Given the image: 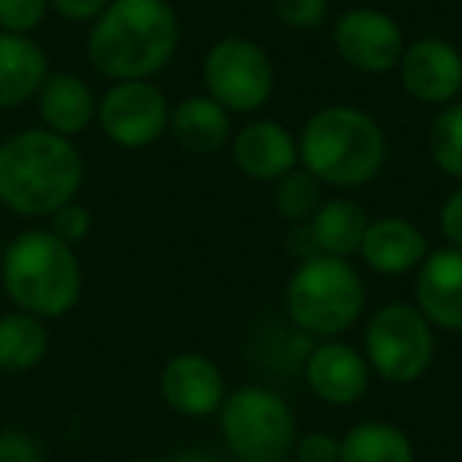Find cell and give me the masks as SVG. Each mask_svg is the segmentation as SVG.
<instances>
[{
	"mask_svg": "<svg viewBox=\"0 0 462 462\" xmlns=\"http://www.w3.org/2000/svg\"><path fill=\"white\" fill-rule=\"evenodd\" d=\"M180 20L171 0H111L86 35L92 70L115 79H152L174 60Z\"/></svg>",
	"mask_w": 462,
	"mask_h": 462,
	"instance_id": "obj_1",
	"label": "cell"
},
{
	"mask_svg": "<svg viewBox=\"0 0 462 462\" xmlns=\"http://www.w3.org/2000/svg\"><path fill=\"white\" fill-rule=\"evenodd\" d=\"M77 143L39 127L0 143V203L23 218H48L83 190Z\"/></svg>",
	"mask_w": 462,
	"mask_h": 462,
	"instance_id": "obj_2",
	"label": "cell"
},
{
	"mask_svg": "<svg viewBox=\"0 0 462 462\" xmlns=\"http://www.w3.org/2000/svg\"><path fill=\"white\" fill-rule=\"evenodd\" d=\"M386 155V130L377 117L355 105H327L298 130V165L327 187H367L380 178Z\"/></svg>",
	"mask_w": 462,
	"mask_h": 462,
	"instance_id": "obj_3",
	"label": "cell"
},
{
	"mask_svg": "<svg viewBox=\"0 0 462 462\" xmlns=\"http://www.w3.org/2000/svg\"><path fill=\"white\" fill-rule=\"evenodd\" d=\"M0 285L16 310H26L39 320H58L83 298V266L73 247L58 235L32 228L4 247Z\"/></svg>",
	"mask_w": 462,
	"mask_h": 462,
	"instance_id": "obj_4",
	"label": "cell"
},
{
	"mask_svg": "<svg viewBox=\"0 0 462 462\" xmlns=\"http://www.w3.org/2000/svg\"><path fill=\"white\" fill-rule=\"evenodd\" d=\"M367 308V285L361 270L346 257L301 260L285 285V314L314 339H342Z\"/></svg>",
	"mask_w": 462,
	"mask_h": 462,
	"instance_id": "obj_5",
	"label": "cell"
},
{
	"mask_svg": "<svg viewBox=\"0 0 462 462\" xmlns=\"http://www.w3.org/2000/svg\"><path fill=\"white\" fill-rule=\"evenodd\" d=\"M218 415L222 443L238 462H289L298 440V418L289 399L270 386L247 383L228 393Z\"/></svg>",
	"mask_w": 462,
	"mask_h": 462,
	"instance_id": "obj_6",
	"label": "cell"
},
{
	"mask_svg": "<svg viewBox=\"0 0 462 462\" xmlns=\"http://www.w3.org/2000/svg\"><path fill=\"white\" fill-rule=\"evenodd\" d=\"M437 329L411 301H386L367 317L365 358L371 374L393 386H409L430 371Z\"/></svg>",
	"mask_w": 462,
	"mask_h": 462,
	"instance_id": "obj_7",
	"label": "cell"
},
{
	"mask_svg": "<svg viewBox=\"0 0 462 462\" xmlns=\"http://www.w3.org/2000/svg\"><path fill=\"white\" fill-rule=\"evenodd\" d=\"M203 89L231 115H257L276 92V64L260 42L247 35H225L206 51Z\"/></svg>",
	"mask_w": 462,
	"mask_h": 462,
	"instance_id": "obj_8",
	"label": "cell"
},
{
	"mask_svg": "<svg viewBox=\"0 0 462 462\" xmlns=\"http://www.w3.org/2000/svg\"><path fill=\"white\" fill-rule=\"evenodd\" d=\"M171 105L152 79H121L98 98V130L121 149L155 146L168 134Z\"/></svg>",
	"mask_w": 462,
	"mask_h": 462,
	"instance_id": "obj_9",
	"label": "cell"
},
{
	"mask_svg": "<svg viewBox=\"0 0 462 462\" xmlns=\"http://www.w3.org/2000/svg\"><path fill=\"white\" fill-rule=\"evenodd\" d=\"M333 48L342 64L365 77L393 73L402 58L405 35L390 14L377 7H352L333 23Z\"/></svg>",
	"mask_w": 462,
	"mask_h": 462,
	"instance_id": "obj_10",
	"label": "cell"
},
{
	"mask_svg": "<svg viewBox=\"0 0 462 462\" xmlns=\"http://www.w3.org/2000/svg\"><path fill=\"white\" fill-rule=\"evenodd\" d=\"M396 73L405 96L421 105L443 108L462 96V51L440 35L405 42Z\"/></svg>",
	"mask_w": 462,
	"mask_h": 462,
	"instance_id": "obj_11",
	"label": "cell"
},
{
	"mask_svg": "<svg viewBox=\"0 0 462 462\" xmlns=\"http://www.w3.org/2000/svg\"><path fill=\"white\" fill-rule=\"evenodd\" d=\"M159 396L180 418H209L222 409L225 374L209 355L178 352L165 361L159 374Z\"/></svg>",
	"mask_w": 462,
	"mask_h": 462,
	"instance_id": "obj_12",
	"label": "cell"
},
{
	"mask_svg": "<svg viewBox=\"0 0 462 462\" xmlns=\"http://www.w3.org/2000/svg\"><path fill=\"white\" fill-rule=\"evenodd\" d=\"M304 383L320 402L346 409L371 390V365L365 352L346 339H320L304 358Z\"/></svg>",
	"mask_w": 462,
	"mask_h": 462,
	"instance_id": "obj_13",
	"label": "cell"
},
{
	"mask_svg": "<svg viewBox=\"0 0 462 462\" xmlns=\"http://www.w3.org/2000/svg\"><path fill=\"white\" fill-rule=\"evenodd\" d=\"M228 152L245 178L276 184L298 168V136L276 117H254L231 134Z\"/></svg>",
	"mask_w": 462,
	"mask_h": 462,
	"instance_id": "obj_14",
	"label": "cell"
},
{
	"mask_svg": "<svg viewBox=\"0 0 462 462\" xmlns=\"http://www.w3.org/2000/svg\"><path fill=\"white\" fill-rule=\"evenodd\" d=\"M415 304L440 333H462V247H437L415 270Z\"/></svg>",
	"mask_w": 462,
	"mask_h": 462,
	"instance_id": "obj_15",
	"label": "cell"
},
{
	"mask_svg": "<svg viewBox=\"0 0 462 462\" xmlns=\"http://www.w3.org/2000/svg\"><path fill=\"white\" fill-rule=\"evenodd\" d=\"M428 254V235L405 216L371 218L358 247V257L377 276H409L424 263Z\"/></svg>",
	"mask_w": 462,
	"mask_h": 462,
	"instance_id": "obj_16",
	"label": "cell"
},
{
	"mask_svg": "<svg viewBox=\"0 0 462 462\" xmlns=\"http://www.w3.org/2000/svg\"><path fill=\"white\" fill-rule=\"evenodd\" d=\"M231 111H225L216 98L203 96H187L178 105H171L168 115V134L174 136L184 152L190 155H216L228 149L235 124H231Z\"/></svg>",
	"mask_w": 462,
	"mask_h": 462,
	"instance_id": "obj_17",
	"label": "cell"
},
{
	"mask_svg": "<svg viewBox=\"0 0 462 462\" xmlns=\"http://www.w3.org/2000/svg\"><path fill=\"white\" fill-rule=\"evenodd\" d=\"M35 98H39V115L45 121V130L67 136V140L86 134L89 124L96 121L98 98L92 92V86L77 73H48V79L42 83Z\"/></svg>",
	"mask_w": 462,
	"mask_h": 462,
	"instance_id": "obj_18",
	"label": "cell"
},
{
	"mask_svg": "<svg viewBox=\"0 0 462 462\" xmlns=\"http://www.w3.org/2000/svg\"><path fill=\"white\" fill-rule=\"evenodd\" d=\"M48 73V54L32 35L0 32V111L39 96Z\"/></svg>",
	"mask_w": 462,
	"mask_h": 462,
	"instance_id": "obj_19",
	"label": "cell"
},
{
	"mask_svg": "<svg viewBox=\"0 0 462 462\" xmlns=\"http://www.w3.org/2000/svg\"><path fill=\"white\" fill-rule=\"evenodd\" d=\"M367 222H371V218H367L365 206H361L358 199L336 197V199H323L314 216L304 222V228H308L314 254L352 260V257H358Z\"/></svg>",
	"mask_w": 462,
	"mask_h": 462,
	"instance_id": "obj_20",
	"label": "cell"
},
{
	"mask_svg": "<svg viewBox=\"0 0 462 462\" xmlns=\"http://www.w3.org/2000/svg\"><path fill=\"white\" fill-rule=\"evenodd\" d=\"M339 462H418L415 443L393 421H358L339 437Z\"/></svg>",
	"mask_w": 462,
	"mask_h": 462,
	"instance_id": "obj_21",
	"label": "cell"
},
{
	"mask_svg": "<svg viewBox=\"0 0 462 462\" xmlns=\"http://www.w3.org/2000/svg\"><path fill=\"white\" fill-rule=\"evenodd\" d=\"M48 327L45 320L26 314V310H10L0 317V371L4 374H26L39 367L48 355Z\"/></svg>",
	"mask_w": 462,
	"mask_h": 462,
	"instance_id": "obj_22",
	"label": "cell"
},
{
	"mask_svg": "<svg viewBox=\"0 0 462 462\" xmlns=\"http://www.w3.org/2000/svg\"><path fill=\"white\" fill-rule=\"evenodd\" d=\"M428 155L437 171L462 184V98L443 105L428 127Z\"/></svg>",
	"mask_w": 462,
	"mask_h": 462,
	"instance_id": "obj_23",
	"label": "cell"
},
{
	"mask_svg": "<svg viewBox=\"0 0 462 462\" xmlns=\"http://www.w3.org/2000/svg\"><path fill=\"white\" fill-rule=\"evenodd\" d=\"M320 180L314 174H308L301 165L295 171H289L285 178L276 180V190H273V206H276L279 218L289 225H304L317 212V206L323 203L320 197Z\"/></svg>",
	"mask_w": 462,
	"mask_h": 462,
	"instance_id": "obj_24",
	"label": "cell"
},
{
	"mask_svg": "<svg viewBox=\"0 0 462 462\" xmlns=\"http://www.w3.org/2000/svg\"><path fill=\"white\" fill-rule=\"evenodd\" d=\"M273 14L285 29L295 32H314L327 23L329 0H273Z\"/></svg>",
	"mask_w": 462,
	"mask_h": 462,
	"instance_id": "obj_25",
	"label": "cell"
},
{
	"mask_svg": "<svg viewBox=\"0 0 462 462\" xmlns=\"http://www.w3.org/2000/svg\"><path fill=\"white\" fill-rule=\"evenodd\" d=\"M48 0H0V32L29 35L42 26Z\"/></svg>",
	"mask_w": 462,
	"mask_h": 462,
	"instance_id": "obj_26",
	"label": "cell"
},
{
	"mask_svg": "<svg viewBox=\"0 0 462 462\" xmlns=\"http://www.w3.org/2000/svg\"><path fill=\"white\" fill-rule=\"evenodd\" d=\"M51 218V235H58L64 245H79V241H86L89 238V231H92V212L86 209L83 203H67V206H60L54 216H48Z\"/></svg>",
	"mask_w": 462,
	"mask_h": 462,
	"instance_id": "obj_27",
	"label": "cell"
},
{
	"mask_svg": "<svg viewBox=\"0 0 462 462\" xmlns=\"http://www.w3.org/2000/svg\"><path fill=\"white\" fill-rule=\"evenodd\" d=\"M291 459L295 462H339V437L329 434V430L298 434Z\"/></svg>",
	"mask_w": 462,
	"mask_h": 462,
	"instance_id": "obj_28",
	"label": "cell"
},
{
	"mask_svg": "<svg viewBox=\"0 0 462 462\" xmlns=\"http://www.w3.org/2000/svg\"><path fill=\"white\" fill-rule=\"evenodd\" d=\"M0 462H45V449L20 428L0 430Z\"/></svg>",
	"mask_w": 462,
	"mask_h": 462,
	"instance_id": "obj_29",
	"label": "cell"
},
{
	"mask_svg": "<svg viewBox=\"0 0 462 462\" xmlns=\"http://www.w3.org/2000/svg\"><path fill=\"white\" fill-rule=\"evenodd\" d=\"M437 225H440V235L447 238L449 247H462V184L453 187L440 203Z\"/></svg>",
	"mask_w": 462,
	"mask_h": 462,
	"instance_id": "obj_30",
	"label": "cell"
},
{
	"mask_svg": "<svg viewBox=\"0 0 462 462\" xmlns=\"http://www.w3.org/2000/svg\"><path fill=\"white\" fill-rule=\"evenodd\" d=\"M111 0H48V10L67 23H96Z\"/></svg>",
	"mask_w": 462,
	"mask_h": 462,
	"instance_id": "obj_31",
	"label": "cell"
},
{
	"mask_svg": "<svg viewBox=\"0 0 462 462\" xmlns=\"http://www.w3.org/2000/svg\"><path fill=\"white\" fill-rule=\"evenodd\" d=\"M178 462H225L218 453L212 449H187V453H178Z\"/></svg>",
	"mask_w": 462,
	"mask_h": 462,
	"instance_id": "obj_32",
	"label": "cell"
},
{
	"mask_svg": "<svg viewBox=\"0 0 462 462\" xmlns=\"http://www.w3.org/2000/svg\"><path fill=\"white\" fill-rule=\"evenodd\" d=\"M146 462H178V456H155V459H146Z\"/></svg>",
	"mask_w": 462,
	"mask_h": 462,
	"instance_id": "obj_33",
	"label": "cell"
},
{
	"mask_svg": "<svg viewBox=\"0 0 462 462\" xmlns=\"http://www.w3.org/2000/svg\"><path fill=\"white\" fill-rule=\"evenodd\" d=\"M0 257H4V251H0Z\"/></svg>",
	"mask_w": 462,
	"mask_h": 462,
	"instance_id": "obj_34",
	"label": "cell"
}]
</instances>
